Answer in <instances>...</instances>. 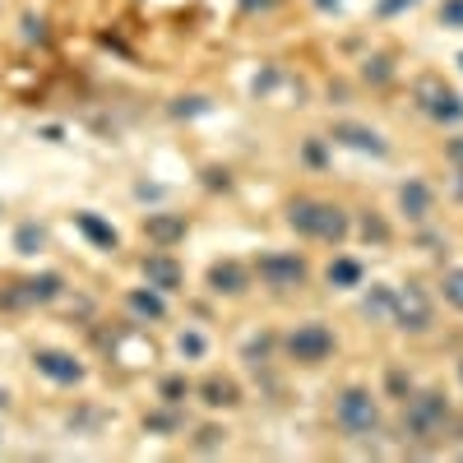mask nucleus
Listing matches in <instances>:
<instances>
[{"label":"nucleus","mask_w":463,"mask_h":463,"mask_svg":"<svg viewBox=\"0 0 463 463\" xmlns=\"http://www.w3.org/2000/svg\"><path fill=\"white\" fill-rule=\"evenodd\" d=\"M334 421H338V431L347 440H371L375 427H380V403L371 390H362V384H353V390H343L338 403H334Z\"/></svg>","instance_id":"3"},{"label":"nucleus","mask_w":463,"mask_h":463,"mask_svg":"<svg viewBox=\"0 0 463 463\" xmlns=\"http://www.w3.org/2000/svg\"><path fill=\"white\" fill-rule=\"evenodd\" d=\"M144 237L158 250H172L176 241H185V218L181 213H148L144 218Z\"/></svg>","instance_id":"12"},{"label":"nucleus","mask_w":463,"mask_h":463,"mask_svg":"<svg viewBox=\"0 0 463 463\" xmlns=\"http://www.w3.org/2000/svg\"><path fill=\"white\" fill-rule=\"evenodd\" d=\"M440 28L463 33V0H445V5H440Z\"/></svg>","instance_id":"25"},{"label":"nucleus","mask_w":463,"mask_h":463,"mask_svg":"<svg viewBox=\"0 0 463 463\" xmlns=\"http://www.w3.org/2000/svg\"><path fill=\"white\" fill-rule=\"evenodd\" d=\"M306 163H325V148L320 144H306Z\"/></svg>","instance_id":"31"},{"label":"nucleus","mask_w":463,"mask_h":463,"mask_svg":"<svg viewBox=\"0 0 463 463\" xmlns=\"http://www.w3.org/2000/svg\"><path fill=\"white\" fill-rule=\"evenodd\" d=\"M139 269H144V283H148V288H158L163 297H167V292H181V283H185L181 264H176L167 250H153V255H144V264H139Z\"/></svg>","instance_id":"10"},{"label":"nucleus","mask_w":463,"mask_h":463,"mask_svg":"<svg viewBox=\"0 0 463 463\" xmlns=\"http://www.w3.org/2000/svg\"><path fill=\"white\" fill-rule=\"evenodd\" d=\"M209 288L218 297H241V292H250V274L237 260H218V264H209Z\"/></svg>","instance_id":"13"},{"label":"nucleus","mask_w":463,"mask_h":463,"mask_svg":"<svg viewBox=\"0 0 463 463\" xmlns=\"http://www.w3.org/2000/svg\"><path fill=\"white\" fill-rule=\"evenodd\" d=\"M458 375H463V362H458Z\"/></svg>","instance_id":"36"},{"label":"nucleus","mask_w":463,"mask_h":463,"mask_svg":"<svg viewBox=\"0 0 463 463\" xmlns=\"http://www.w3.org/2000/svg\"><path fill=\"white\" fill-rule=\"evenodd\" d=\"M43 246H47V227H37V222H19V227H14V250H19L24 260H33Z\"/></svg>","instance_id":"19"},{"label":"nucleus","mask_w":463,"mask_h":463,"mask_svg":"<svg viewBox=\"0 0 463 463\" xmlns=\"http://www.w3.org/2000/svg\"><path fill=\"white\" fill-rule=\"evenodd\" d=\"M454 195L463 200V167H458V176H454Z\"/></svg>","instance_id":"34"},{"label":"nucleus","mask_w":463,"mask_h":463,"mask_svg":"<svg viewBox=\"0 0 463 463\" xmlns=\"http://www.w3.org/2000/svg\"><path fill=\"white\" fill-rule=\"evenodd\" d=\"M362 237L375 241V246H390V227H384L375 213H366V218H362Z\"/></svg>","instance_id":"24"},{"label":"nucleus","mask_w":463,"mask_h":463,"mask_svg":"<svg viewBox=\"0 0 463 463\" xmlns=\"http://www.w3.org/2000/svg\"><path fill=\"white\" fill-rule=\"evenodd\" d=\"M200 399H204L209 408H237V403H241V384L227 380V375H209V380L200 384Z\"/></svg>","instance_id":"16"},{"label":"nucleus","mask_w":463,"mask_h":463,"mask_svg":"<svg viewBox=\"0 0 463 463\" xmlns=\"http://www.w3.org/2000/svg\"><path fill=\"white\" fill-rule=\"evenodd\" d=\"M445 427H449V403L445 394L427 390V394H412L403 403V436L417 440V445H440L445 440Z\"/></svg>","instance_id":"2"},{"label":"nucleus","mask_w":463,"mask_h":463,"mask_svg":"<svg viewBox=\"0 0 463 463\" xmlns=\"http://www.w3.org/2000/svg\"><path fill=\"white\" fill-rule=\"evenodd\" d=\"M329 139H334V144H343V148L371 153V158H384V153H390V144L380 139V130H371V126H357V121H338Z\"/></svg>","instance_id":"11"},{"label":"nucleus","mask_w":463,"mask_h":463,"mask_svg":"<svg viewBox=\"0 0 463 463\" xmlns=\"http://www.w3.org/2000/svg\"><path fill=\"white\" fill-rule=\"evenodd\" d=\"M176 347H181V357H204V334H195V329H185Z\"/></svg>","instance_id":"26"},{"label":"nucleus","mask_w":463,"mask_h":463,"mask_svg":"<svg viewBox=\"0 0 463 463\" xmlns=\"http://www.w3.org/2000/svg\"><path fill=\"white\" fill-rule=\"evenodd\" d=\"M65 292V279L61 274H33V279H19L0 292V306H10V311H24V306H47Z\"/></svg>","instance_id":"7"},{"label":"nucleus","mask_w":463,"mask_h":463,"mask_svg":"<svg viewBox=\"0 0 463 463\" xmlns=\"http://www.w3.org/2000/svg\"><path fill=\"white\" fill-rule=\"evenodd\" d=\"M449 163H454V167H463V139H454V144H449Z\"/></svg>","instance_id":"32"},{"label":"nucleus","mask_w":463,"mask_h":463,"mask_svg":"<svg viewBox=\"0 0 463 463\" xmlns=\"http://www.w3.org/2000/svg\"><path fill=\"white\" fill-rule=\"evenodd\" d=\"M458 65H463V56H458Z\"/></svg>","instance_id":"37"},{"label":"nucleus","mask_w":463,"mask_h":463,"mask_svg":"<svg viewBox=\"0 0 463 463\" xmlns=\"http://www.w3.org/2000/svg\"><path fill=\"white\" fill-rule=\"evenodd\" d=\"M5 408H10V394H5V390H0V412H5Z\"/></svg>","instance_id":"35"},{"label":"nucleus","mask_w":463,"mask_h":463,"mask_svg":"<svg viewBox=\"0 0 463 463\" xmlns=\"http://www.w3.org/2000/svg\"><path fill=\"white\" fill-rule=\"evenodd\" d=\"M126 306H130V316H139V320H153V325L167 320V301H163L158 288H130Z\"/></svg>","instance_id":"15"},{"label":"nucleus","mask_w":463,"mask_h":463,"mask_svg":"<svg viewBox=\"0 0 463 463\" xmlns=\"http://www.w3.org/2000/svg\"><path fill=\"white\" fill-rule=\"evenodd\" d=\"M366 80H375V84H384V80H390V61H384V56H375V61L366 65Z\"/></svg>","instance_id":"30"},{"label":"nucleus","mask_w":463,"mask_h":463,"mask_svg":"<svg viewBox=\"0 0 463 463\" xmlns=\"http://www.w3.org/2000/svg\"><path fill=\"white\" fill-rule=\"evenodd\" d=\"M200 111H209L204 98H176V107H172V116H200Z\"/></svg>","instance_id":"27"},{"label":"nucleus","mask_w":463,"mask_h":463,"mask_svg":"<svg viewBox=\"0 0 463 463\" xmlns=\"http://www.w3.org/2000/svg\"><path fill=\"white\" fill-rule=\"evenodd\" d=\"M74 227H80L98 250H116V246H121V232H116L111 222H102L98 213H74Z\"/></svg>","instance_id":"17"},{"label":"nucleus","mask_w":463,"mask_h":463,"mask_svg":"<svg viewBox=\"0 0 463 463\" xmlns=\"http://www.w3.org/2000/svg\"><path fill=\"white\" fill-rule=\"evenodd\" d=\"M144 431H153V436H172V431H181V412L167 403V412H148L144 417Z\"/></svg>","instance_id":"21"},{"label":"nucleus","mask_w":463,"mask_h":463,"mask_svg":"<svg viewBox=\"0 0 463 463\" xmlns=\"http://www.w3.org/2000/svg\"><path fill=\"white\" fill-rule=\"evenodd\" d=\"M431 204H436V195H431V185L427 181H403V190H399V209L412 218V222H427L431 218Z\"/></svg>","instance_id":"14"},{"label":"nucleus","mask_w":463,"mask_h":463,"mask_svg":"<svg viewBox=\"0 0 463 463\" xmlns=\"http://www.w3.org/2000/svg\"><path fill=\"white\" fill-rule=\"evenodd\" d=\"M311 5H316V10H338L343 0H311Z\"/></svg>","instance_id":"33"},{"label":"nucleus","mask_w":463,"mask_h":463,"mask_svg":"<svg viewBox=\"0 0 463 463\" xmlns=\"http://www.w3.org/2000/svg\"><path fill=\"white\" fill-rule=\"evenodd\" d=\"M222 436H227V431H218V427H204V431L195 436V445H200V449H218V445H222Z\"/></svg>","instance_id":"29"},{"label":"nucleus","mask_w":463,"mask_h":463,"mask_svg":"<svg viewBox=\"0 0 463 463\" xmlns=\"http://www.w3.org/2000/svg\"><path fill=\"white\" fill-rule=\"evenodd\" d=\"M255 274L269 292H297V288H306L311 269H306V260L292 255V250H269V255L255 260Z\"/></svg>","instance_id":"4"},{"label":"nucleus","mask_w":463,"mask_h":463,"mask_svg":"<svg viewBox=\"0 0 463 463\" xmlns=\"http://www.w3.org/2000/svg\"><path fill=\"white\" fill-rule=\"evenodd\" d=\"M390 325L408 329V334H427L431 329V297L421 288H394V311H390Z\"/></svg>","instance_id":"8"},{"label":"nucleus","mask_w":463,"mask_h":463,"mask_svg":"<svg viewBox=\"0 0 463 463\" xmlns=\"http://www.w3.org/2000/svg\"><path fill=\"white\" fill-rule=\"evenodd\" d=\"M325 279H329V288H357V283H362V264H357L353 255H338V260L325 269Z\"/></svg>","instance_id":"18"},{"label":"nucleus","mask_w":463,"mask_h":463,"mask_svg":"<svg viewBox=\"0 0 463 463\" xmlns=\"http://www.w3.org/2000/svg\"><path fill=\"white\" fill-rule=\"evenodd\" d=\"M158 394H163V403L181 408V403H185V394H190V384H185V375H167V380L158 384Z\"/></svg>","instance_id":"23"},{"label":"nucleus","mask_w":463,"mask_h":463,"mask_svg":"<svg viewBox=\"0 0 463 463\" xmlns=\"http://www.w3.org/2000/svg\"><path fill=\"white\" fill-rule=\"evenodd\" d=\"M412 5H421V0H380L375 14H380V19H394L399 10H412Z\"/></svg>","instance_id":"28"},{"label":"nucleus","mask_w":463,"mask_h":463,"mask_svg":"<svg viewBox=\"0 0 463 463\" xmlns=\"http://www.w3.org/2000/svg\"><path fill=\"white\" fill-rule=\"evenodd\" d=\"M283 347H288L292 362L320 366V362H329V353H334V334H329V325H320V320H306V325H297V329L288 334Z\"/></svg>","instance_id":"6"},{"label":"nucleus","mask_w":463,"mask_h":463,"mask_svg":"<svg viewBox=\"0 0 463 463\" xmlns=\"http://www.w3.org/2000/svg\"><path fill=\"white\" fill-rule=\"evenodd\" d=\"M362 311H366L371 320H390V311H394V288H371V297L362 301Z\"/></svg>","instance_id":"20"},{"label":"nucleus","mask_w":463,"mask_h":463,"mask_svg":"<svg viewBox=\"0 0 463 463\" xmlns=\"http://www.w3.org/2000/svg\"><path fill=\"white\" fill-rule=\"evenodd\" d=\"M33 371L43 380H52V384H84V362L74 353H61V347H37Z\"/></svg>","instance_id":"9"},{"label":"nucleus","mask_w":463,"mask_h":463,"mask_svg":"<svg viewBox=\"0 0 463 463\" xmlns=\"http://www.w3.org/2000/svg\"><path fill=\"white\" fill-rule=\"evenodd\" d=\"M288 227L301 232V237H311V241H325V246H343L347 241V232H353V222H347V213L329 200H311V195H301L288 204Z\"/></svg>","instance_id":"1"},{"label":"nucleus","mask_w":463,"mask_h":463,"mask_svg":"<svg viewBox=\"0 0 463 463\" xmlns=\"http://www.w3.org/2000/svg\"><path fill=\"white\" fill-rule=\"evenodd\" d=\"M412 98L431 121H445V126L463 121V93H454L445 80H436V74H421V80L412 84Z\"/></svg>","instance_id":"5"},{"label":"nucleus","mask_w":463,"mask_h":463,"mask_svg":"<svg viewBox=\"0 0 463 463\" xmlns=\"http://www.w3.org/2000/svg\"><path fill=\"white\" fill-rule=\"evenodd\" d=\"M440 292H445V301L454 306V311H463V269H445Z\"/></svg>","instance_id":"22"}]
</instances>
